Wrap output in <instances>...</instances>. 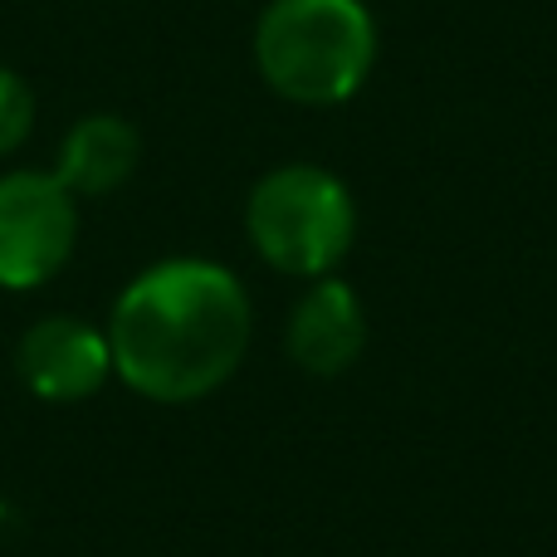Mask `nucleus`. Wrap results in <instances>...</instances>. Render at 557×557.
I'll return each mask as SVG.
<instances>
[{"label":"nucleus","mask_w":557,"mask_h":557,"mask_svg":"<svg viewBox=\"0 0 557 557\" xmlns=\"http://www.w3.org/2000/svg\"><path fill=\"white\" fill-rule=\"evenodd\" d=\"M113 376L162 406H191L240 372L255 333L245 284L215 260H162L108 313Z\"/></svg>","instance_id":"f257e3e1"},{"label":"nucleus","mask_w":557,"mask_h":557,"mask_svg":"<svg viewBox=\"0 0 557 557\" xmlns=\"http://www.w3.org/2000/svg\"><path fill=\"white\" fill-rule=\"evenodd\" d=\"M255 69L284 103L337 108L376 64L367 0H270L255 20Z\"/></svg>","instance_id":"f03ea898"},{"label":"nucleus","mask_w":557,"mask_h":557,"mask_svg":"<svg viewBox=\"0 0 557 557\" xmlns=\"http://www.w3.org/2000/svg\"><path fill=\"white\" fill-rule=\"evenodd\" d=\"M245 235L270 270L288 278H323L347 260L357 240V201L327 166L288 162L250 186Z\"/></svg>","instance_id":"7ed1b4c3"},{"label":"nucleus","mask_w":557,"mask_h":557,"mask_svg":"<svg viewBox=\"0 0 557 557\" xmlns=\"http://www.w3.org/2000/svg\"><path fill=\"white\" fill-rule=\"evenodd\" d=\"M78 245V196L54 172L0 176V288H39L69 264Z\"/></svg>","instance_id":"20e7f679"},{"label":"nucleus","mask_w":557,"mask_h":557,"mask_svg":"<svg viewBox=\"0 0 557 557\" xmlns=\"http://www.w3.org/2000/svg\"><path fill=\"white\" fill-rule=\"evenodd\" d=\"M15 372L25 382V392H35L39 401H84V396L103 392V382L113 376V347L108 333L94 327L88 318H39L15 347Z\"/></svg>","instance_id":"39448f33"},{"label":"nucleus","mask_w":557,"mask_h":557,"mask_svg":"<svg viewBox=\"0 0 557 557\" xmlns=\"http://www.w3.org/2000/svg\"><path fill=\"white\" fill-rule=\"evenodd\" d=\"M284 347L308 376H343L367 347V308L337 274L308 278L284 327Z\"/></svg>","instance_id":"423d86ee"},{"label":"nucleus","mask_w":557,"mask_h":557,"mask_svg":"<svg viewBox=\"0 0 557 557\" xmlns=\"http://www.w3.org/2000/svg\"><path fill=\"white\" fill-rule=\"evenodd\" d=\"M143 162V137L117 113H88L64 133L54 157V176L74 196H113L133 182Z\"/></svg>","instance_id":"0eeeda50"},{"label":"nucleus","mask_w":557,"mask_h":557,"mask_svg":"<svg viewBox=\"0 0 557 557\" xmlns=\"http://www.w3.org/2000/svg\"><path fill=\"white\" fill-rule=\"evenodd\" d=\"M29 133H35V88L0 64V157L25 147Z\"/></svg>","instance_id":"6e6552de"}]
</instances>
